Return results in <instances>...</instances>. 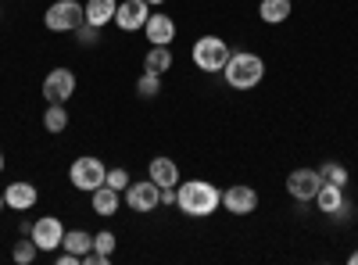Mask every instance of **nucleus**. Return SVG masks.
I'll use <instances>...</instances> for the list:
<instances>
[{
  "label": "nucleus",
  "mask_w": 358,
  "mask_h": 265,
  "mask_svg": "<svg viewBox=\"0 0 358 265\" xmlns=\"http://www.w3.org/2000/svg\"><path fill=\"white\" fill-rule=\"evenodd\" d=\"M179 201H176V208L190 215V219H204V215H212L219 204H222V190L215 183H208V180H187V183H179Z\"/></svg>",
  "instance_id": "1"
},
{
  "label": "nucleus",
  "mask_w": 358,
  "mask_h": 265,
  "mask_svg": "<svg viewBox=\"0 0 358 265\" xmlns=\"http://www.w3.org/2000/svg\"><path fill=\"white\" fill-rule=\"evenodd\" d=\"M222 76H226V83L233 86V90H255V86L265 79V62L255 50H236V54H229Z\"/></svg>",
  "instance_id": "2"
},
{
  "label": "nucleus",
  "mask_w": 358,
  "mask_h": 265,
  "mask_svg": "<svg viewBox=\"0 0 358 265\" xmlns=\"http://www.w3.org/2000/svg\"><path fill=\"white\" fill-rule=\"evenodd\" d=\"M104 180H108V165L97 155H83L69 169V183L76 190H83V194H94L97 187H104Z\"/></svg>",
  "instance_id": "3"
},
{
  "label": "nucleus",
  "mask_w": 358,
  "mask_h": 265,
  "mask_svg": "<svg viewBox=\"0 0 358 265\" xmlns=\"http://www.w3.org/2000/svg\"><path fill=\"white\" fill-rule=\"evenodd\" d=\"M229 47H226V40H219V36H201L197 43H194V50H190V57H194V65L201 69V72H222L226 69V62H229Z\"/></svg>",
  "instance_id": "4"
},
{
  "label": "nucleus",
  "mask_w": 358,
  "mask_h": 265,
  "mask_svg": "<svg viewBox=\"0 0 358 265\" xmlns=\"http://www.w3.org/2000/svg\"><path fill=\"white\" fill-rule=\"evenodd\" d=\"M43 22H47L50 33H76V29L86 22V11H83L79 0H54V4L47 8V15H43Z\"/></svg>",
  "instance_id": "5"
},
{
  "label": "nucleus",
  "mask_w": 358,
  "mask_h": 265,
  "mask_svg": "<svg viewBox=\"0 0 358 265\" xmlns=\"http://www.w3.org/2000/svg\"><path fill=\"white\" fill-rule=\"evenodd\" d=\"M126 204H129V208L133 212H158L162 208V187L151 180V176H147V180L143 183H129L126 187Z\"/></svg>",
  "instance_id": "6"
},
{
  "label": "nucleus",
  "mask_w": 358,
  "mask_h": 265,
  "mask_svg": "<svg viewBox=\"0 0 358 265\" xmlns=\"http://www.w3.org/2000/svg\"><path fill=\"white\" fill-rule=\"evenodd\" d=\"M76 94V72L72 69H54L43 79V97L47 104H69V97Z\"/></svg>",
  "instance_id": "7"
},
{
  "label": "nucleus",
  "mask_w": 358,
  "mask_h": 265,
  "mask_svg": "<svg viewBox=\"0 0 358 265\" xmlns=\"http://www.w3.org/2000/svg\"><path fill=\"white\" fill-rule=\"evenodd\" d=\"M319 187H322L319 169H294V172L287 176V190H290L294 201H315Z\"/></svg>",
  "instance_id": "8"
},
{
  "label": "nucleus",
  "mask_w": 358,
  "mask_h": 265,
  "mask_svg": "<svg viewBox=\"0 0 358 265\" xmlns=\"http://www.w3.org/2000/svg\"><path fill=\"white\" fill-rule=\"evenodd\" d=\"M147 18H151V4H147V0H122L115 11V25L122 29V33H136V29L147 25Z\"/></svg>",
  "instance_id": "9"
},
{
  "label": "nucleus",
  "mask_w": 358,
  "mask_h": 265,
  "mask_svg": "<svg viewBox=\"0 0 358 265\" xmlns=\"http://www.w3.org/2000/svg\"><path fill=\"white\" fill-rule=\"evenodd\" d=\"M33 244L40 248V251H54V248H62V241H65V226H62V219H54V215H43V219H36L33 222Z\"/></svg>",
  "instance_id": "10"
},
{
  "label": "nucleus",
  "mask_w": 358,
  "mask_h": 265,
  "mask_svg": "<svg viewBox=\"0 0 358 265\" xmlns=\"http://www.w3.org/2000/svg\"><path fill=\"white\" fill-rule=\"evenodd\" d=\"M222 208L233 212V215H251L258 208V190L255 187H244V183H233L222 190Z\"/></svg>",
  "instance_id": "11"
},
{
  "label": "nucleus",
  "mask_w": 358,
  "mask_h": 265,
  "mask_svg": "<svg viewBox=\"0 0 358 265\" xmlns=\"http://www.w3.org/2000/svg\"><path fill=\"white\" fill-rule=\"evenodd\" d=\"M143 33H147V40H151V47H169L176 40V22H172V15L155 11L151 18H147Z\"/></svg>",
  "instance_id": "12"
},
{
  "label": "nucleus",
  "mask_w": 358,
  "mask_h": 265,
  "mask_svg": "<svg viewBox=\"0 0 358 265\" xmlns=\"http://www.w3.org/2000/svg\"><path fill=\"white\" fill-rule=\"evenodd\" d=\"M36 197H40L36 183H25V180L8 183V190H4V204H8V208H15V212H29L36 204Z\"/></svg>",
  "instance_id": "13"
},
{
  "label": "nucleus",
  "mask_w": 358,
  "mask_h": 265,
  "mask_svg": "<svg viewBox=\"0 0 358 265\" xmlns=\"http://www.w3.org/2000/svg\"><path fill=\"white\" fill-rule=\"evenodd\" d=\"M147 176L165 190V187H179V165L172 162V158H165V155H158V158H151V165H147Z\"/></svg>",
  "instance_id": "14"
},
{
  "label": "nucleus",
  "mask_w": 358,
  "mask_h": 265,
  "mask_svg": "<svg viewBox=\"0 0 358 265\" xmlns=\"http://www.w3.org/2000/svg\"><path fill=\"white\" fill-rule=\"evenodd\" d=\"M83 11H86V22L90 25H108V22H115V11H118V0H86L83 4Z\"/></svg>",
  "instance_id": "15"
},
{
  "label": "nucleus",
  "mask_w": 358,
  "mask_h": 265,
  "mask_svg": "<svg viewBox=\"0 0 358 265\" xmlns=\"http://www.w3.org/2000/svg\"><path fill=\"white\" fill-rule=\"evenodd\" d=\"M344 201H348V197H344V187H334V183H322L319 194H315L319 212H326V215H337Z\"/></svg>",
  "instance_id": "16"
},
{
  "label": "nucleus",
  "mask_w": 358,
  "mask_h": 265,
  "mask_svg": "<svg viewBox=\"0 0 358 265\" xmlns=\"http://www.w3.org/2000/svg\"><path fill=\"white\" fill-rule=\"evenodd\" d=\"M290 11H294L290 0H262V8H258V15H262L265 25H280V22H287Z\"/></svg>",
  "instance_id": "17"
},
{
  "label": "nucleus",
  "mask_w": 358,
  "mask_h": 265,
  "mask_svg": "<svg viewBox=\"0 0 358 265\" xmlns=\"http://www.w3.org/2000/svg\"><path fill=\"white\" fill-rule=\"evenodd\" d=\"M90 197H94V212H97V215H104V219H108V215H115V212H118V190H115V187H108V183H104V187H97Z\"/></svg>",
  "instance_id": "18"
},
{
  "label": "nucleus",
  "mask_w": 358,
  "mask_h": 265,
  "mask_svg": "<svg viewBox=\"0 0 358 265\" xmlns=\"http://www.w3.org/2000/svg\"><path fill=\"white\" fill-rule=\"evenodd\" d=\"M172 69V50L169 47H151L147 50V57H143V72H158V76H165Z\"/></svg>",
  "instance_id": "19"
},
{
  "label": "nucleus",
  "mask_w": 358,
  "mask_h": 265,
  "mask_svg": "<svg viewBox=\"0 0 358 265\" xmlns=\"http://www.w3.org/2000/svg\"><path fill=\"white\" fill-rule=\"evenodd\" d=\"M65 251H72V255H86V251H94V237H90L86 229H65Z\"/></svg>",
  "instance_id": "20"
},
{
  "label": "nucleus",
  "mask_w": 358,
  "mask_h": 265,
  "mask_svg": "<svg viewBox=\"0 0 358 265\" xmlns=\"http://www.w3.org/2000/svg\"><path fill=\"white\" fill-rule=\"evenodd\" d=\"M43 129H47V133H65V129H69V111H65V104H47V111H43Z\"/></svg>",
  "instance_id": "21"
},
{
  "label": "nucleus",
  "mask_w": 358,
  "mask_h": 265,
  "mask_svg": "<svg viewBox=\"0 0 358 265\" xmlns=\"http://www.w3.org/2000/svg\"><path fill=\"white\" fill-rule=\"evenodd\" d=\"M158 94H162V76H158V72H143V76L136 79V97L155 101Z\"/></svg>",
  "instance_id": "22"
},
{
  "label": "nucleus",
  "mask_w": 358,
  "mask_h": 265,
  "mask_svg": "<svg viewBox=\"0 0 358 265\" xmlns=\"http://www.w3.org/2000/svg\"><path fill=\"white\" fill-rule=\"evenodd\" d=\"M319 176H322V183H334V187H348V169H344L341 162H326V165L319 169Z\"/></svg>",
  "instance_id": "23"
},
{
  "label": "nucleus",
  "mask_w": 358,
  "mask_h": 265,
  "mask_svg": "<svg viewBox=\"0 0 358 265\" xmlns=\"http://www.w3.org/2000/svg\"><path fill=\"white\" fill-rule=\"evenodd\" d=\"M36 251H40V248L33 244V237H29V241H18V244H15L11 258H15L18 265H33V262H36Z\"/></svg>",
  "instance_id": "24"
},
{
  "label": "nucleus",
  "mask_w": 358,
  "mask_h": 265,
  "mask_svg": "<svg viewBox=\"0 0 358 265\" xmlns=\"http://www.w3.org/2000/svg\"><path fill=\"white\" fill-rule=\"evenodd\" d=\"M115 233L111 229H101V233H94V251H101V255H111L115 251Z\"/></svg>",
  "instance_id": "25"
},
{
  "label": "nucleus",
  "mask_w": 358,
  "mask_h": 265,
  "mask_svg": "<svg viewBox=\"0 0 358 265\" xmlns=\"http://www.w3.org/2000/svg\"><path fill=\"white\" fill-rule=\"evenodd\" d=\"M76 36H79L83 47H94V43L101 40V29H97V25H90V22H83V25L76 29Z\"/></svg>",
  "instance_id": "26"
},
{
  "label": "nucleus",
  "mask_w": 358,
  "mask_h": 265,
  "mask_svg": "<svg viewBox=\"0 0 358 265\" xmlns=\"http://www.w3.org/2000/svg\"><path fill=\"white\" fill-rule=\"evenodd\" d=\"M104 183H108V187H115L118 194H122L133 180H129V172H126V169H108V180H104Z\"/></svg>",
  "instance_id": "27"
},
{
  "label": "nucleus",
  "mask_w": 358,
  "mask_h": 265,
  "mask_svg": "<svg viewBox=\"0 0 358 265\" xmlns=\"http://www.w3.org/2000/svg\"><path fill=\"white\" fill-rule=\"evenodd\" d=\"M351 265H358V251H351Z\"/></svg>",
  "instance_id": "28"
},
{
  "label": "nucleus",
  "mask_w": 358,
  "mask_h": 265,
  "mask_svg": "<svg viewBox=\"0 0 358 265\" xmlns=\"http://www.w3.org/2000/svg\"><path fill=\"white\" fill-rule=\"evenodd\" d=\"M147 4H165V0H147Z\"/></svg>",
  "instance_id": "29"
},
{
  "label": "nucleus",
  "mask_w": 358,
  "mask_h": 265,
  "mask_svg": "<svg viewBox=\"0 0 358 265\" xmlns=\"http://www.w3.org/2000/svg\"><path fill=\"white\" fill-rule=\"evenodd\" d=\"M0 208H4V190H0Z\"/></svg>",
  "instance_id": "30"
},
{
  "label": "nucleus",
  "mask_w": 358,
  "mask_h": 265,
  "mask_svg": "<svg viewBox=\"0 0 358 265\" xmlns=\"http://www.w3.org/2000/svg\"><path fill=\"white\" fill-rule=\"evenodd\" d=\"M0 172H4V155H0Z\"/></svg>",
  "instance_id": "31"
}]
</instances>
